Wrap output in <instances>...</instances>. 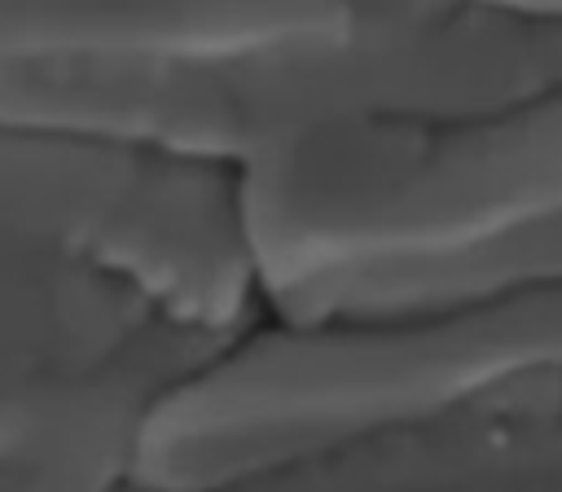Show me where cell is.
<instances>
[{
  "label": "cell",
  "instance_id": "obj_1",
  "mask_svg": "<svg viewBox=\"0 0 562 492\" xmlns=\"http://www.w3.org/2000/svg\"><path fill=\"white\" fill-rule=\"evenodd\" d=\"M268 316L241 163L0 123V492H110L154 409Z\"/></svg>",
  "mask_w": 562,
  "mask_h": 492
},
{
  "label": "cell",
  "instance_id": "obj_2",
  "mask_svg": "<svg viewBox=\"0 0 562 492\" xmlns=\"http://www.w3.org/2000/svg\"><path fill=\"white\" fill-rule=\"evenodd\" d=\"M426 0H0V123L250 163L373 105L360 40Z\"/></svg>",
  "mask_w": 562,
  "mask_h": 492
}]
</instances>
